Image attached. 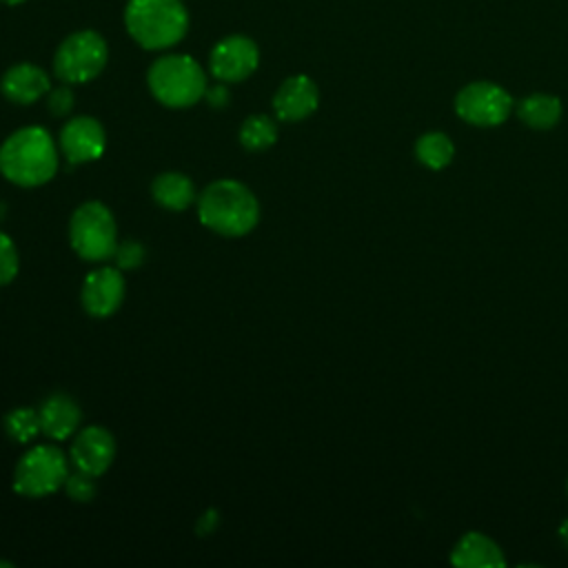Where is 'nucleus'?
I'll list each match as a JSON object with an SVG mask.
<instances>
[{
	"instance_id": "nucleus-1",
	"label": "nucleus",
	"mask_w": 568,
	"mask_h": 568,
	"mask_svg": "<svg viewBox=\"0 0 568 568\" xmlns=\"http://www.w3.org/2000/svg\"><path fill=\"white\" fill-rule=\"evenodd\" d=\"M58 166V146L42 126L18 129L0 144V173L18 186L47 184Z\"/></svg>"
},
{
	"instance_id": "nucleus-2",
	"label": "nucleus",
	"mask_w": 568,
	"mask_h": 568,
	"mask_svg": "<svg viewBox=\"0 0 568 568\" xmlns=\"http://www.w3.org/2000/svg\"><path fill=\"white\" fill-rule=\"evenodd\" d=\"M200 222L224 237L251 233L260 220V202L253 191L237 180L211 182L197 195Z\"/></svg>"
},
{
	"instance_id": "nucleus-3",
	"label": "nucleus",
	"mask_w": 568,
	"mask_h": 568,
	"mask_svg": "<svg viewBox=\"0 0 568 568\" xmlns=\"http://www.w3.org/2000/svg\"><path fill=\"white\" fill-rule=\"evenodd\" d=\"M129 36L149 51L178 44L189 29V13L182 0H129L124 9Z\"/></svg>"
},
{
	"instance_id": "nucleus-4",
	"label": "nucleus",
	"mask_w": 568,
	"mask_h": 568,
	"mask_svg": "<svg viewBox=\"0 0 568 568\" xmlns=\"http://www.w3.org/2000/svg\"><path fill=\"white\" fill-rule=\"evenodd\" d=\"M146 82L153 98L171 109L193 106L206 93L204 69L195 58L182 53L158 58L146 73Z\"/></svg>"
},
{
	"instance_id": "nucleus-5",
	"label": "nucleus",
	"mask_w": 568,
	"mask_h": 568,
	"mask_svg": "<svg viewBox=\"0 0 568 568\" xmlns=\"http://www.w3.org/2000/svg\"><path fill=\"white\" fill-rule=\"evenodd\" d=\"M69 242L75 255L87 262H104L113 257L118 248L113 213L95 200L80 204L69 222Z\"/></svg>"
},
{
	"instance_id": "nucleus-6",
	"label": "nucleus",
	"mask_w": 568,
	"mask_h": 568,
	"mask_svg": "<svg viewBox=\"0 0 568 568\" xmlns=\"http://www.w3.org/2000/svg\"><path fill=\"white\" fill-rule=\"evenodd\" d=\"M69 477V464L64 453L53 444H38L29 448L16 470L13 490L22 497H47L64 486Z\"/></svg>"
},
{
	"instance_id": "nucleus-7",
	"label": "nucleus",
	"mask_w": 568,
	"mask_h": 568,
	"mask_svg": "<svg viewBox=\"0 0 568 568\" xmlns=\"http://www.w3.org/2000/svg\"><path fill=\"white\" fill-rule=\"evenodd\" d=\"M109 60L104 38L91 29L75 31L62 40L53 58V71L69 84H82L98 78Z\"/></svg>"
},
{
	"instance_id": "nucleus-8",
	"label": "nucleus",
	"mask_w": 568,
	"mask_h": 568,
	"mask_svg": "<svg viewBox=\"0 0 568 568\" xmlns=\"http://www.w3.org/2000/svg\"><path fill=\"white\" fill-rule=\"evenodd\" d=\"M455 113L470 126H499L515 111L513 95L497 82L475 80L464 84L455 95Z\"/></svg>"
},
{
	"instance_id": "nucleus-9",
	"label": "nucleus",
	"mask_w": 568,
	"mask_h": 568,
	"mask_svg": "<svg viewBox=\"0 0 568 568\" xmlns=\"http://www.w3.org/2000/svg\"><path fill=\"white\" fill-rule=\"evenodd\" d=\"M257 44L246 36H229L220 40L209 55V69L220 82H242L257 69Z\"/></svg>"
},
{
	"instance_id": "nucleus-10",
	"label": "nucleus",
	"mask_w": 568,
	"mask_h": 568,
	"mask_svg": "<svg viewBox=\"0 0 568 568\" xmlns=\"http://www.w3.org/2000/svg\"><path fill=\"white\" fill-rule=\"evenodd\" d=\"M124 277L122 271L115 266H102L91 271L82 282V306L91 317H109L113 315L124 302Z\"/></svg>"
},
{
	"instance_id": "nucleus-11",
	"label": "nucleus",
	"mask_w": 568,
	"mask_h": 568,
	"mask_svg": "<svg viewBox=\"0 0 568 568\" xmlns=\"http://www.w3.org/2000/svg\"><path fill=\"white\" fill-rule=\"evenodd\" d=\"M104 146L106 133L91 115H75L60 131V151L71 164L98 160L104 153Z\"/></svg>"
},
{
	"instance_id": "nucleus-12",
	"label": "nucleus",
	"mask_w": 568,
	"mask_h": 568,
	"mask_svg": "<svg viewBox=\"0 0 568 568\" xmlns=\"http://www.w3.org/2000/svg\"><path fill=\"white\" fill-rule=\"evenodd\" d=\"M115 457V437L104 426L82 428L71 444V462L93 477L106 473Z\"/></svg>"
},
{
	"instance_id": "nucleus-13",
	"label": "nucleus",
	"mask_w": 568,
	"mask_h": 568,
	"mask_svg": "<svg viewBox=\"0 0 568 568\" xmlns=\"http://www.w3.org/2000/svg\"><path fill=\"white\" fill-rule=\"evenodd\" d=\"M317 104H320L317 84L302 73L286 78L273 95V109L282 122H300L311 113H315Z\"/></svg>"
},
{
	"instance_id": "nucleus-14",
	"label": "nucleus",
	"mask_w": 568,
	"mask_h": 568,
	"mask_svg": "<svg viewBox=\"0 0 568 568\" xmlns=\"http://www.w3.org/2000/svg\"><path fill=\"white\" fill-rule=\"evenodd\" d=\"M49 75L44 69L31 62H18L9 67L0 80L2 95L13 104H33L49 93Z\"/></svg>"
},
{
	"instance_id": "nucleus-15",
	"label": "nucleus",
	"mask_w": 568,
	"mask_h": 568,
	"mask_svg": "<svg viewBox=\"0 0 568 568\" xmlns=\"http://www.w3.org/2000/svg\"><path fill=\"white\" fill-rule=\"evenodd\" d=\"M450 564L459 568H504L506 557L493 537L479 530H468L453 546Z\"/></svg>"
},
{
	"instance_id": "nucleus-16",
	"label": "nucleus",
	"mask_w": 568,
	"mask_h": 568,
	"mask_svg": "<svg viewBox=\"0 0 568 568\" xmlns=\"http://www.w3.org/2000/svg\"><path fill=\"white\" fill-rule=\"evenodd\" d=\"M38 415H40V430L53 442L69 439L78 430L82 419L80 406L64 393L49 395L42 402Z\"/></svg>"
},
{
	"instance_id": "nucleus-17",
	"label": "nucleus",
	"mask_w": 568,
	"mask_h": 568,
	"mask_svg": "<svg viewBox=\"0 0 568 568\" xmlns=\"http://www.w3.org/2000/svg\"><path fill=\"white\" fill-rule=\"evenodd\" d=\"M515 113L532 131H550L559 124L564 106L552 93H530L515 104Z\"/></svg>"
},
{
	"instance_id": "nucleus-18",
	"label": "nucleus",
	"mask_w": 568,
	"mask_h": 568,
	"mask_svg": "<svg viewBox=\"0 0 568 568\" xmlns=\"http://www.w3.org/2000/svg\"><path fill=\"white\" fill-rule=\"evenodd\" d=\"M151 195L162 209L175 211V213L189 209L197 200L191 178H186L184 173H178V171L160 173L151 184Z\"/></svg>"
},
{
	"instance_id": "nucleus-19",
	"label": "nucleus",
	"mask_w": 568,
	"mask_h": 568,
	"mask_svg": "<svg viewBox=\"0 0 568 568\" xmlns=\"http://www.w3.org/2000/svg\"><path fill=\"white\" fill-rule=\"evenodd\" d=\"M415 158L422 166L430 171H442L453 162L455 144L446 133L428 131L415 140Z\"/></svg>"
},
{
	"instance_id": "nucleus-20",
	"label": "nucleus",
	"mask_w": 568,
	"mask_h": 568,
	"mask_svg": "<svg viewBox=\"0 0 568 568\" xmlns=\"http://www.w3.org/2000/svg\"><path fill=\"white\" fill-rule=\"evenodd\" d=\"M277 140V124L264 113L248 115L240 126V142L248 151H264Z\"/></svg>"
},
{
	"instance_id": "nucleus-21",
	"label": "nucleus",
	"mask_w": 568,
	"mask_h": 568,
	"mask_svg": "<svg viewBox=\"0 0 568 568\" xmlns=\"http://www.w3.org/2000/svg\"><path fill=\"white\" fill-rule=\"evenodd\" d=\"M4 430L7 435L18 442V444H27L31 442L40 430V415L33 408L27 406H18L13 408L7 417H4Z\"/></svg>"
},
{
	"instance_id": "nucleus-22",
	"label": "nucleus",
	"mask_w": 568,
	"mask_h": 568,
	"mask_svg": "<svg viewBox=\"0 0 568 568\" xmlns=\"http://www.w3.org/2000/svg\"><path fill=\"white\" fill-rule=\"evenodd\" d=\"M18 248L13 244V240L0 231V286L13 282V277L18 275Z\"/></svg>"
},
{
	"instance_id": "nucleus-23",
	"label": "nucleus",
	"mask_w": 568,
	"mask_h": 568,
	"mask_svg": "<svg viewBox=\"0 0 568 568\" xmlns=\"http://www.w3.org/2000/svg\"><path fill=\"white\" fill-rule=\"evenodd\" d=\"M93 479H95L93 475H89V473H84V470H78V473H73V475L67 477L64 490H67V495H69L73 501H80V504L91 501L93 495H95V481H93Z\"/></svg>"
},
{
	"instance_id": "nucleus-24",
	"label": "nucleus",
	"mask_w": 568,
	"mask_h": 568,
	"mask_svg": "<svg viewBox=\"0 0 568 568\" xmlns=\"http://www.w3.org/2000/svg\"><path fill=\"white\" fill-rule=\"evenodd\" d=\"M115 264L120 271H129V268H138L144 262V246L140 242L126 240L122 244H118L115 248Z\"/></svg>"
},
{
	"instance_id": "nucleus-25",
	"label": "nucleus",
	"mask_w": 568,
	"mask_h": 568,
	"mask_svg": "<svg viewBox=\"0 0 568 568\" xmlns=\"http://www.w3.org/2000/svg\"><path fill=\"white\" fill-rule=\"evenodd\" d=\"M49 111L58 118L67 115L71 109H73V91L69 87H58L53 91H49Z\"/></svg>"
},
{
	"instance_id": "nucleus-26",
	"label": "nucleus",
	"mask_w": 568,
	"mask_h": 568,
	"mask_svg": "<svg viewBox=\"0 0 568 568\" xmlns=\"http://www.w3.org/2000/svg\"><path fill=\"white\" fill-rule=\"evenodd\" d=\"M206 102L213 106V109H222L229 104V89L224 84H215V87H206V93H204Z\"/></svg>"
},
{
	"instance_id": "nucleus-27",
	"label": "nucleus",
	"mask_w": 568,
	"mask_h": 568,
	"mask_svg": "<svg viewBox=\"0 0 568 568\" xmlns=\"http://www.w3.org/2000/svg\"><path fill=\"white\" fill-rule=\"evenodd\" d=\"M215 526H217V513L215 510H206L200 517V521H197V532L200 535H209V532H213Z\"/></svg>"
},
{
	"instance_id": "nucleus-28",
	"label": "nucleus",
	"mask_w": 568,
	"mask_h": 568,
	"mask_svg": "<svg viewBox=\"0 0 568 568\" xmlns=\"http://www.w3.org/2000/svg\"><path fill=\"white\" fill-rule=\"evenodd\" d=\"M557 535H559L561 544L568 548V519H564V521L559 524V528H557Z\"/></svg>"
},
{
	"instance_id": "nucleus-29",
	"label": "nucleus",
	"mask_w": 568,
	"mask_h": 568,
	"mask_svg": "<svg viewBox=\"0 0 568 568\" xmlns=\"http://www.w3.org/2000/svg\"><path fill=\"white\" fill-rule=\"evenodd\" d=\"M4 4H20V2H24V0H2Z\"/></svg>"
},
{
	"instance_id": "nucleus-30",
	"label": "nucleus",
	"mask_w": 568,
	"mask_h": 568,
	"mask_svg": "<svg viewBox=\"0 0 568 568\" xmlns=\"http://www.w3.org/2000/svg\"><path fill=\"white\" fill-rule=\"evenodd\" d=\"M566 490H568V481H566Z\"/></svg>"
}]
</instances>
